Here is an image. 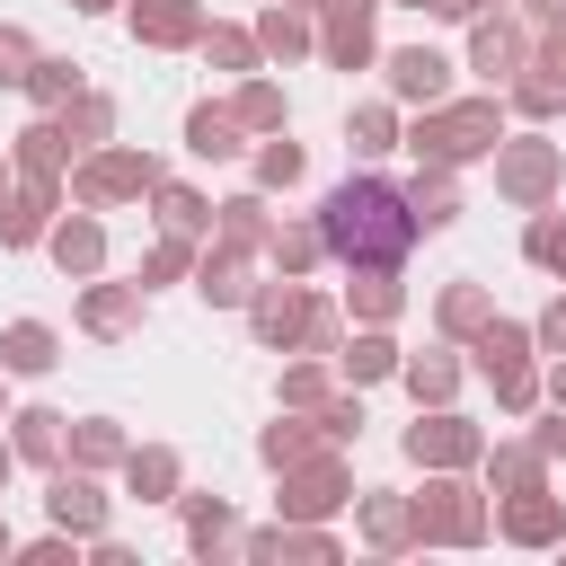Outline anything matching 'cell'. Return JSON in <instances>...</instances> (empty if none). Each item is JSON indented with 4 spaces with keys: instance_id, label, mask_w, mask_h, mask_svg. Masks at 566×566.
<instances>
[{
    "instance_id": "28",
    "label": "cell",
    "mask_w": 566,
    "mask_h": 566,
    "mask_svg": "<svg viewBox=\"0 0 566 566\" xmlns=\"http://www.w3.org/2000/svg\"><path fill=\"white\" fill-rule=\"evenodd\" d=\"M186 150H195V159H239V150H248V124L203 97V106H186Z\"/></svg>"
},
{
    "instance_id": "58",
    "label": "cell",
    "mask_w": 566,
    "mask_h": 566,
    "mask_svg": "<svg viewBox=\"0 0 566 566\" xmlns=\"http://www.w3.org/2000/svg\"><path fill=\"white\" fill-rule=\"evenodd\" d=\"M71 9H80V18H106V9H124V0H71Z\"/></svg>"
},
{
    "instance_id": "35",
    "label": "cell",
    "mask_w": 566,
    "mask_h": 566,
    "mask_svg": "<svg viewBox=\"0 0 566 566\" xmlns=\"http://www.w3.org/2000/svg\"><path fill=\"white\" fill-rule=\"evenodd\" d=\"M486 318H495V292H486V283H451V292L433 301V327H442L451 345H469Z\"/></svg>"
},
{
    "instance_id": "25",
    "label": "cell",
    "mask_w": 566,
    "mask_h": 566,
    "mask_svg": "<svg viewBox=\"0 0 566 566\" xmlns=\"http://www.w3.org/2000/svg\"><path fill=\"white\" fill-rule=\"evenodd\" d=\"M62 363V336L44 327V318H9L0 327V371H18V380H44Z\"/></svg>"
},
{
    "instance_id": "5",
    "label": "cell",
    "mask_w": 566,
    "mask_h": 566,
    "mask_svg": "<svg viewBox=\"0 0 566 566\" xmlns=\"http://www.w3.org/2000/svg\"><path fill=\"white\" fill-rule=\"evenodd\" d=\"M318 310H327V301H318L301 274H283V283H256V292H248V336H256L265 354H301Z\"/></svg>"
},
{
    "instance_id": "36",
    "label": "cell",
    "mask_w": 566,
    "mask_h": 566,
    "mask_svg": "<svg viewBox=\"0 0 566 566\" xmlns=\"http://www.w3.org/2000/svg\"><path fill=\"white\" fill-rule=\"evenodd\" d=\"M398 133H407V124H398V97H363V106L345 115V142H354L363 159H380V150H398Z\"/></svg>"
},
{
    "instance_id": "31",
    "label": "cell",
    "mask_w": 566,
    "mask_h": 566,
    "mask_svg": "<svg viewBox=\"0 0 566 566\" xmlns=\"http://www.w3.org/2000/svg\"><path fill=\"white\" fill-rule=\"evenodd\" d=\"M124 451H133V442H124L115 416H80V424L62 433V460H71V469H124Z\"/></svg>"
},
{
    "instance_id": "23",
    "label": "cell",
    "mask_w": 566,
    "mask_h": 566,
    "mask_svg": "<svg viewBox=\"0 0 566 566\" xmlns=\"http://www.w3.org/2000/svg\"><path fill=\"white\" fill-rule=\"evenodd\" d=\"M177 486H186V469H177L168 442H133L124 451V495L133 504H177Z\"/></svg>"
},
{
    "instance_id": "59",
    "label": "cell",
    "mask_w": 566,
    "mask_h": 566,
    "mask_svg": "<svg viewBox=\"0 0 566 566\" xmlns=\"http://www.w3.org/2000/svg\"><path fill=\"white\" fill-rule=\"evenodd\" d=\"M380 9H433V18H442V9H451V0H380Z\"/></svg>"
},
{
    "instance_id": "20",
    "label": "cell",
    "mask_w": 566,
    "mask_h": 566,
    "mask_svg": "<svg viewBox=\"0 0 566 566\" xmlns=\"http://www.w3.org/2000/svg\"><path fill=\"white\" fill-rule=\"evenodd\" d=\"M256 53L292 71L301 53H318V18H310V9H292V0H265V18H256Z\"/></svg>"
},
{
    "instance_id": "51",
    "label": "cell",
    "mask_w": 566,
    "mask_h": 566,
    "mask_svg": "<svg viewBox=\"0 0 566 566\" xmlns=\"http://www.w3.org/2000/svg\"><path fill=\"white\" fill-rule=\"evenodd\" d=\"M531 345H539V354H566V292H557V301L531 318Z\"/></svg>"
},
{
    "instance_id": "62",
    "label": "cell",
    "mask_w": 566,
    "mask_h": 566,
    "mask_svg": "<svg viewBox=\"0 0 566 566\" xmlns=\"http://www.w3.org/2000/svg\"><path fill=\"white\" fill-rule=\"evenodd\" d=\"M0 557H18V539H9V522H0Z\"/></svg>"
},
{
    "instance_id": "37",
    "label": "cell",
    "mask_w": 566,
    "mask_h": 566,
    "mask_svg": "<svg viewBox=\"0 0 566 566\" xmlns=\"http://www.w3.org/2000/svg\"><path fill=\"white\" fill-rule=\"evenodd\" d=\"M150 203H159V230H186V239H212V203H203L195 186H177V177H159V186H150Z\"/></svg>"
},
{
    "instance_id": "21",
    "label": "cell",
    "mask_w": 566,
    "mask_h": 566,
    "mask_svg": "<svg viewBox=\"0 0 566 566\" xmlns=\"http://www.w3.org/2000/svg\"><path fill=\"white\" fill-rule=\"evenodd\" d=\"M71 159H80V142L62 133V115H35V124L9 142V168H18V177H62Z\"/></svg>"
},
{
    "instance_id": "26",
    "label": "cell",
    "mask_w": 566,
    "mask_h": 566,
    "mask_svg": "<svg viewBox=\"0 0 566 566\" xmlns=\"http://www.w3.org/2000/svg\"><path fill=\"white\" fill-rule=\"evenodd\" d=\"M62 433H71V416H53V407H18L9 416V451L27 469H62Z\"/></svg>"
},
{
    "instance_id": "12",
    "label": "cell",
    "mask_w": 566,
    "mask_h": 566,
    "mask_svg": "<svg viewBox=\"0 0 566 566\" xmlns=\"http://www.w3.org/2000/svg\"><path fill=\"white\" fill-rule=\"evenodd\" d=\"M522 62H531V27H522V18H504V9L469 18V71H478L486 88H504Z\"/></svg>"
},
{
    "instance_id": "13",
    "label": "cell",
    "mask_w": 566,
    "mask_h": 566,
    "mask_svg": "<svg viewBox=\"0 0 566 566\" xmlns=\"http://www.w3.org/2000/svg\"><path fill=\"white\" fill-rule=\"evenodd\" d=\"M495 531H504L513 548H557V539H566V495H548V486H513V495L495 504Z\"/></svg>"
},
{
    "instance_id": "1",
    "label": "cell",
    "mask_w": 566,
    "mask_h": 566,
    "mask_svg": "<svg viewBox=\"0 0 566 566\" xmlns=\"http://www.w3.org/2000/svg\"><path fill=\"white\" fill-rule=\"evenodd\" d=\"M318 239H327V256L354 274V265H407V248H416L424 230H416V212H407V186H389V177H345V186H327V203H318Z\"/></svg>"
},
{
    "instance_id": "22",
    "label": "cell",
    "mask_w": 566,
    "mask_h": 566,
    "mask_svg": "<svg viewBox=\"0 0 566 566\" xmlns=\"http://www.w3.org/2000/svg\"><path fill=\"white\" fill-rule=\"evenodd\" d=\"M80 327L106 336V345L133 336V327H142V283H97V274H88V292H80Z\"/></svg>"
},
{
    "instance_id": "52",
    "label": "cell",
    "mask_w": 566,
    "mask_h": 566,
    "mask_svg": "<svg viewBox=\"0 0 566 566\" xmlns=\"http://www.w3.org/2000/svg\"><path fill=\"white\" fill-rule=\"evenodd\" d=\"M531 71H548V80L566 88V27H539V44H531Z\"/></svg>"
},
{
    "instance_id": "16",
    "label": "cell",
    "mask_w": 566,
    "mask_h": 566,
    "mask_svg": "<svg viewBox=\"0 0 566 566\" xmlns=\"http://www.w3.org/2000/svg\"><path fill=\"white\" fill-rule=\"evenodd\" d=\"M44 256L71 274V283H88V274H106V221L80 203V212H53V230H44Z\"/></svg>"
},
{
    "instance_id": "19",
    "label": "cell",
    "mask_w": 566,
    "mask_h": 566,
    "mask_svg": "<svg viewBox=\"0 0 566 566\" xmlns=\"http://www.w3.org/2000/svg\"><path fill=\"white\" fill-rule=\"evenodd\" d=\"M398 363H407V354H398V336H389V327H363V336H345V345H336V363H327V371H336L345 389H371V380H398Z\"/></svg>"
},
{
    "instance_id": "4",
    "label": "cell",
    "mask_w": 566,
    "mask_h": 566,
    "mask_svg": "<svg viewBox=\"0 0 566 566\" xmlns=\"http://www.w3.org/2000/svg\"><path fill=\"white\" fill-rule=\"evenodd\" d=\"M416 531H424V548H478L486 539V495L460 469H433L424 495H416Z\"/></svg>"
},
{
    "instance_id": "45",
    "label": "cell",
    "mask_w": 566,
    "mask_h": 566,
    "mask_svg": "<svg viewBox=\"0 0 566 566\" xmlns=\"http://www.w3.org/2000/svg\"><path fill=\"white\" fill-rule=\"evenodd\" d=\"M504 106H513V115H557V106H566V88H557L548 71H531V62H522V71L504 80Z\"/></svg>"
},
{
    "instance_id": "11",
    "label": "cell",
    "mask_w": 566,
    "mask_h": 566,
    "mask_svg": "<svg viewBox=\"0 0 566 566\" xmlns=\"http://www.w3.org/2000/svg\"><path fill=\"white\" fill-rule=\"evenodd\" d=\"M310 18H318V53L336 62V71H363L380 44H371V18H380V0H310Z\"/></svg>"
},
{
    "instance_id": "48",
    "label": "cell",
    "mask_w": 566,
    "mask_h": 566,
    "mask_svg": "<svg viewBox=\"0 0 566 566\" xmlns=\"http://www.w3.org/2000/svg\"><path fill=\"white\" fill-rule=\"evenodd\" d=\"M327 389H336V380H327V354H310V363H292V371H283V407H301V416H310Z\"/></svg>"
},
{
    "instance_id": "56",
    "label": "cell",
    "mask_w": 566,
    "mask_h": 566,
    "mask_svg": "<svg viewBox=\"0 0 566 566\" xmlns=\"http://www.w3.org/2000/svg\"><path fill=\"white\" fill-rule=\"evenodd\" d=\"M522 18L531 27H566V0H522Z\"/></svg>"
},
{
    "instance_id": "54",
    "label": "cell",
    "mask_w": 566,
    "mask_h": 566,
    "mask_svg": "<svg viewBox=\"0 0 566 566\" xmlns=\"http://www.w3.org/2000/svg\"><path fill=\"white\" fill-rule=\"evenodd\" d=\"M531 442H539V460H566V407H557V416H548Z\"/></svg>"
},
{
    "instance_id": "14",
    "label": "cell",
    "mask_w": 566,
    "mask_h": 566,
    "mask_svg": "<svg viewBox=\"0 0 566 566\" xmlns=\"http://www.w3.org/2000/svg\"><path fill=\"white\" fill-rule=\"evenodd\" d=\"M53 212H62V177H18L0 195V248H44Z\"/></svg>"
},
{
    "instance_id": "6",
    "label": "cell",
    "mask_w": 566,
    "mask_h": 566,
    "mask_svg": "<svg viewBox=\"0 0 566 566\" xmlns=\"http://www.w3.org/2000/svg\"><path fill=\"white\" fill-rule=\"evenodd\" d=\"M486 159H495V195H504V203H522V212H539V203L566 186V150H557V142H539V133L495 142Z\"/></svg>"
},
{
    "instance_id": "64",
    "label": "cell",
    "mask_w": 566,
    "mask_h": 566,
    "mask_svg": "<svg viewBox=\"0 0 566 566\" xmlns=\"http://www.w3.org/2000/svg\"><path fill=\"white\" fill-rule=\"evenodd\" d=\"M0 424H9V416H0Z\"/></svg>"
},
{
    "instance_id": "40",
    "label": "cell",
    "mask_w": 566,
    "mask_h": 566,
    "mask_svg": "<svg viewBox=\"0 0 566 566\" xmlns=\"http://www.w3.org/2000/svg\"><path fill=\"white\" fill-rule=\"evenodd\" d=\"M230 115H239L248 133H283V124H292V106H283V88H274V80H256V71L239 80V97H230Z\"/></svg>"
},
{
    "instance_id": "49",
    "label": "cell",
    "mask_w": 566,
    "mask_h": 566,
    "mask_svg": "<svg viewBox=\"0 0 566 566\" xmlns=\"http://www.w3.org/2000/svg\"><path fill=\"white\" fill-rule=\"evenodd\" d=\"M27 71H35V35L0 27V88H27Z\"/></svg>"
},
{
    "instance_id": "50",
    "label": "cell",
    "mask_w": 566,
    "mask_h": 566,
    "mask_svg": "<svg viewBox=\"0 0 566 566\" xmlns=\"http://www.w3.org/2000/svg\"><path fill=\"white\" fill-rule=\"evenodd\" d=\"M80 548H88V539H71V531H44V539H27L18 557H27V566H80Z\"/></svg>"
},
{
    "instance_id": "18",
    "label": "cell",
    "mask_w": 566,
    "mask_h": 566,
    "mask_svg": "<svg viewBox=\"0 0 566 566\" xmlns=\"http://www.w3.org/2000/svg\"><path fill=\"white\" fill-rule=\"evenodd\" d=\"M195 292H203L212 310H248V292H256V274H248V248H221V239H203V248H195Z\"/></svg>"
},
{
    "instance_id": "53",
    "label": "cell",
    "mask_w": 566,
    "mask_h": 566,
    "mask_svg": "<svg viewBox=\"0 0 566 566\" xmlns=\"http://www.w3.org/2000/svg\"><path fill=\"white\" fill-rule=\"evenodd\" d=\"M336 345H345V318H336V310H318V318H310V345H301V354H327V363H336Z\"/></svg>"
},
{
    "instance_id": "27",
    "label": "cell",
    "mask_w": 566,
    "mask_h": 566,
    "mask_svg": "<svg viewBox=\"0 0 566 566\" xmlns=\"http://www.w3.org/2000/svg\"><path fill=\"white\" fill-rule=\"evenodd\" d=\"M177 513H186V548H195V557L239 548V513H230L221 495H186V486H177Z\"/></svg>"
},
{
    "instance_id": "38",
    "label": "cell",
    "mask_w": 566,
    "mask_h": 566,
    "mask_svg": "<svg viewBox=\"0 0 566 566\" xmlns=\"http://www.w3.org/2000/svg\"><path fill=\"white\" fill-rule=\"evenodd\" d=\"M318 256H327L318 221H274V239H265V265H274V274H310Z\"/></svg>"
},
{
    "instance_id": "61",
    "label": "cell",
    "mask_w": 566,
    "mask_h": 566,
    "mask_svg": "<svg viewBox=\"0 0 566 566\" xmlns=\"http://www.w3.org/2000/svg\"><path fill=\"white\" fill-rule=\"evenodd\" d=\"M9 186H18V168H9V150H0V195H9Z\"/></svg>"
},
{
    "instance_id": "3",
    "label": "cell",
    "mask_w": 566,
    "mask_h": 566,
    "mask_svg": "<svg viewBox=\"0 0 566 566\" xmlns=\"http://www.w3.org/2000/svg\"><path fill=\"white\" fill-rule=\"evenodd\" d=\"M159 177H168V168H159L150 150H133V142H97V150H80V159H71V203L115 212V203H142Z\"/></svg>"
},
{
    "instance_id": "55",
    "label": "cell",
    "mask_w": 566,
    "mask_h": 566,
    "mask_svg": "<svg viewBox=\"0 0 566 566\" xmlns=\"http://www.w3.org/2000/svg\"><path fill=\"white\" fill-rule=\"evenodd\" d=\"M539 398H548V407H566V354H557V363L539 371Z\"/></svg>"
},
{
    "instance_id": "34",
    "label": "cell",
    "mask_w": 566,
    "mask_h": 566,
    "mask_svg": "<svg viewBox=\"0 0 566 566\" xmlns=\"http://www.w3.org/2000/svg\"><path fill=\"white\" fill-rule=\"evenodd\" d=\"M478 469H486V486H495V495H513V486H548L539 442H486V451H478Z\"/></svg>"
},
{
    "instance_id": "32",
    "label": "cell",
    "mask_w": 566,
    "mask_h": 566,
    "mask_svg": "<svg viewBox=\"0 0 566 566\" xmlns=\"http://www.w3.org/2000/svg\"><path fill=\"white\" fill-rule=\"evenodd\" d=\"M345 301H354V318H363V327H389V318L407 310V292H398V265H354Z\"/></svg>"
},
{
    "instance_id": "8",
    "label": "cell",
    "mask_w": 566,
    "mask_h": 566,
    "mask_svg": "<svg viewBox=\"0 0 566 566\" xmlns=\"http://www.w3.org/2000/svg\"><path fill=\"white\" fill-rule=\"evenodd\" d=\"M478 451H486V433H478L469 416L416 407V424H407V460H416V469H478Z\"/></svg>"
},
{
    "instance_id": "46",
    "label": "cell",
    "mask_w": 566,
    "mask_h": 566,
    "mask_svg": "<svg viewBox=\"0 0 566 566\" xmlns=\"http://www.w3.org/2000/svg\"><path fill=\"white\" fill-rule=\"evenodd\" d=\"M486 380H495V407H504V416H531V407H539V363H531V354H522V363H495Z\"/></svg>"
},
{
    "instance_id": "63",
    "label": "cell",
    "mask_w": 566,
    "mask_h": 566,
    "mask_svg": "<svg viewBox=\"0 0 566 566\" xmlns=\"http://www.w3.org/2000/svg\"><path fill=\"white\" fill-rule=\"evenodd\" d=\"M557 548H566V539H557Z\"/></svg>"
},
{
    "instance_id": "29",
    "label": "cell",
    "mask_w": 566,
    "mask_h": 566,
    "mask_svg": "<svg viewBox=\"0 0 566 566\" xmlns=\"http://www.w3.org/2000/svg\"><path fill=\"white\" fill-rule=\"evenodd\" d=\"M460 168H424L416 159V177H407V212H416V230H451L460 221V186H451Z\"/></svg>"
},
{
    "instance_id": "47",
    "label": "cell",
    "mask_w": 566,
    "mask_h": 566,
    "mask_svg": "<svg viewBox=\"0 0 566 566\" xmlns=\"http://www.w3.org/2000/svg\"><path fill=\"white\" fill-rule=\"evenodd\" d=\"M177 274H195V239H186V230H168V239L142 256V292H150V283H177Z\"/></svg>"
},
{
    "instance_id": "7",
    "label": "cell",
    "mask_w": 566,
    "mask_h": 566,
    "mask_svg": "<svg viewBox=\"0 0 566 566\" xmlns=\"http://www.w3.org/2000/svg\"><path fill=\"white\" fill-rule=\"evenodd\" d=\"M283 478V522H327V513H345L354 504V469L336 460V451H310V460H292V469H274Z\"/></svg>"
},
{
    "instance_id": "24",
    "label": "cell",
    "mask_w": 566,
    "mask_h": 566,
    "mask_svg": "<svg viewBox=\"0 0 566 566\" xmlns=\"http://www.w3.org/2000/svg\"><path fill=\"white\" fill-rule=\"evenodd\" d=\"M212 239H221V248H248V256H265V239H274V212H265V186H248V195H230V203H212Z\"/></svg>"
},
{
    "instance_id": "15",
    "label": "cell",
    "mask_w": 566,
    "mask_h": 566,
    "mask_svg": "<svg viewBox=\"0 0 566 566\" xmlns=\"http://www.w3.org/2000/svg\"><path fill=\"white\" fill-rule=\"evenodd\" d=\"M380 80H389L398 106H442V97H451V62H442L433 44H398V53H380Z\"/></svg>"
},
{
    "instance_id": "10",
    "label": "cell",
    "mask_w": 566,
    "mask_h": 566,
    "mask_svg": "<svg viewBox=\"0 0 566 566\" xmlns=\"http://www.w3.org/2000/svg\"><path fill=\"white\" fill-rule=\"evenodd\" d=\"M124 27H133V44H150V53H195L203 44V0H124Z\"/></svg>"
},
{
    "instance_id": "42",
    "label": "cell",
    "mask_w": 566,
    "mask_h": 566,
    "mask_svg": "<svg viewBox=\"0 0 566 566\" xmlns=\"http://www.w3.org/2000/svg\"><path fill=\"white\" fill-rule=\"evenodd\" d=\"M522 256H531L539 274H557V283H566V212H548V203H539V212H531V230H522Z\"/></svg>"
},
{
    "instance_id": "39",
    "label": "cell",
    "mask_w": 566,
    "mask_h": 566,
    "mask_svg": "<svg viewBox=\"0 0 566 566\" xmlns=\"http://www.w3.org/2000/svg\"><path fill=\"white\" fill-rule=\"evenodd\" d=\"M27 97H35V115H62V106L80 97V62H62V53H35V71H27Z\"/></svg>"
},
{
    "instance_id": "2",
    "label": "cell",
    "mask_w": 566,
    "mask_h": 566,
    "mask_svg": "<svg viewBox=\"0 0 566 566\" xmlns=\"http://www.w3.org/2000/svg\"><path fill=\"white\" fill-rule=\"evenodd\" d=\"M504 142V106L495 97H442V106H416V124L398 133V150H416L424 168H469Z\"/></svg>"
},
{
    "instance_id": "57",
    "label": "cell",
    "mask_w": 566,
    "mask_h": 566,
    "mask_svg": "<svg viewBox=\"0 0 566 566\" xmlns=\"http://www.w3.org/2000/svg\"><path fill=\"white\" fill-rule=\"evenodd\" d=\"M486 9H504V0H451L442 18H486Z\"/></svg>"
},
{
    "instance_id": "30",
    "label": "cell",
    "mask_w": 566,
    "mask_h": 566,
    "mask_svg": "<svg viewBox=\"0 0 566 566\" xmlns=\"http://www.w3.org/2000/svg\"><path fill=\"white\" fill-rule=\"evenodd\" d=\"M398 380H407V398H416V407H451V398H460V354H451V345L407 354V363H398Z\"/></svg>"
},
{
    "instance_id": "33",
    "label": "cell",
    "mask_w": 566,
    "mask_h": 566,
    "mask_svg": "<svg viewBox=\"0 0 566 566\" xmlns=\"http://www.w3.org/2000/svg\"><path fill=\"white\" fill-rule=\"evenodd\" d=\"M310 451H336V442H327V433H318V416H301V407H292L283 424H265V433H256V460H265V469H292V460H310Z\"/></svg>"
},
{
    "instance_id": "9",
    "label": "cell",
    "mask_w": 566,
    "mask_h": 566,
    "mask_svg": "<svg viewBox=\"0 0 566 566\" xmlns=\"http://www.w3.org/2000/svg\"><path fill=\"white\" fill-rule=\"evenodd\" d=\"M44 513H53V531H71V539H97L106 531V513H115V495L97 486V469H53V486H44Z\"/></svg>"
},
{
    "instance_id": "17",
    "label": "cell",
    "mask_w": 566,
    "mask_h": 566,
    "mask_svg": "<svg viewBox=\"0 0 566 566\" xmlns=\"http://www.w3.org/2000/svg\"><path fill=\"white\" fill-rule=\"evenodd\" d=\"M354 522H363V539H371L380 557H407V548H424V531H416V495H389V486H371V495H354Z\"/></svg>"
},
{
    "instance_id": "60",
    "label": "cell",
    "mask_w": 566,
    "mask_h": 566,
    "mask_svg": "<svg viewBox=\"0 0 566 566\" xmlns=\"http://www.w3.org/2000/svg\"><path fill=\"white\" fill-rule=\"evenodd\" d=\"M9 478H18V451H9V442H0V486H9Z\"/></svg>"
},
{
    "instance_id": "43",
    "label": "cell",
    "mask_w": 566,
    "mask_h": 566,
    "mask_svg": "<svg viewBox=\"0 0 566 566\" xmlns=\"http://www.w3.org/2000/svg\"><path fill=\"white\" fill-rule=\"evenodd\" d=\"M212 71H256L265 53H256V27H203V44H195Z\"/></svg>"
},
{
    "instance_id": "44",
    "label": "cell",
    "mask_w": 566,
    "mask_h": 566,
    "mask_svg": "<svg viewBox=\"0 0 566 566\" xmlns=\"http://www.w3.org/2000/svg\"><path fill=\"white\" fill-rule=\"evenodd\" d=\"M301 168H310V159H301V142H292V133H265V142H256V186H265V195L301 186Z\"/></svg>"
},
{
    "instance_id": "41",
    "label": "cell",
    "mask_w": 566,
    "mask_h": 566,
    "mask_svg": "<svg viewBox=\"0 0 566 566\" xmlns=\"http://www.w3.org/2000/svg\"><path fill=\"white\" fill-rule=\"evenodd\" d=\"M62 133H71L80 150H97V142H115V97H97V88H80V97L62 106Z\"/></svg>"
}]
</instances>
